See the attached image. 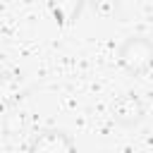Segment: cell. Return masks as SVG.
Masks as SVG:
<instances>
[{
    "mask_svg": "<svg viewBox=\"0 0 153 153\" xmlns=\"http://www.w3.org/2000/svg\"><path fill=\"white\" fill-rule=\"evenodd\" d=\"M91 7H93V12H98L100 17H110V14H115L117 12V0H86Z\"/></svg>",
    "mask_w": 153,
    "mask_h": 153,
    "instance_id": "cell-7",
    "label": "cell"
},
{
    "mask_svg": "<svg viewBox=\"0 0 153 153\" xmlns=\"http://www.w3.org/2000/svg\"><path fill=\"white\" fill-rule=\"evenodd\" d=\"M26 124H29V122H26V115H24V112H10V115H5V120H2V129H5L7 136H14V134L24 131Z\"/></svg>",
    "mask_w": 153,
    "mask_h": 153,
    "instance_id": "cell-6",
    "label": "cell"
},
{
    "mask_svg": "<svg viewBox=\"0 0 153 153\" xmlns=\"http://www.w3.org/2000/svg\"><path fill=\"white\" fill-rule=\"evenodd\" d=\"M151 60H153V43L151 38L146 36H129L122 45H120V53H117V62L120 67L131 74V76H141L148 72L151 67Z\"/></svg>",
    "mask_w": 153,
    "mask_h": 153,
    "instance_id": "cell-1",
    "label": "cell"
},
{
    "mask_svg": "<svg viewBox=\"0 0 153 153\" xmlns=\"http://www.w3.org/2000/svg\"><path fill=\"white\" fill-rule=\"evenodd\" d=\"M112 117H115V122L122 124V127H139V124L143 122V117H146V108H143V103H141L139 96L124 93V96H120V98L115 100V105H112Z\"/></svg>",
    "mask_w": 153,
    "mask_h": 153,
    "instance_id": "cell-3",
    "label": "cell"
},
{
    "mask_svg": "<svg viewBox=\"0 0 153 153\" xmlns=\"http://www.w3.org/2000/svg\"><path fill=\"white\" fill-rule=\"evenodd\" d=\"M86 0H48L50 14L57 24H74L84 10Z\"/></svg>",
    "mask_w": 153,
    "mask_h": 153,
    "instance_id": "cell-5",
    "label": "cell"
},
{
    "mask_svg": "<svg viewBox=\"0 0 153 153\" xmlns=\"http://www.w3.org/2000/svg\"><path fill=\"white\" fill-rule=\"evenodd\" d=\"M24 96H26L24 76L17 69L0 72V108H14Z\"/></svg>",
    "mask_w": 153,
    "mask_h": 153,
    "instance_id": "cell-4",
    "label": "cell"
},
{
    "mask_svg": "<svg viewBox=\"0 0 153 153\" xmlns=\"http://www.w3.org/2000/svg\"><path fill=\"white\" fill-rule=\"evenodd\" d=\"M29 153H76V143L62 129H41L29 141Z\"/></svg>",
    "mask_w": 153,
    "mask_h": 153,
    "instance_id": "cell-2",
    "label": "cell"
}]
</instances>
